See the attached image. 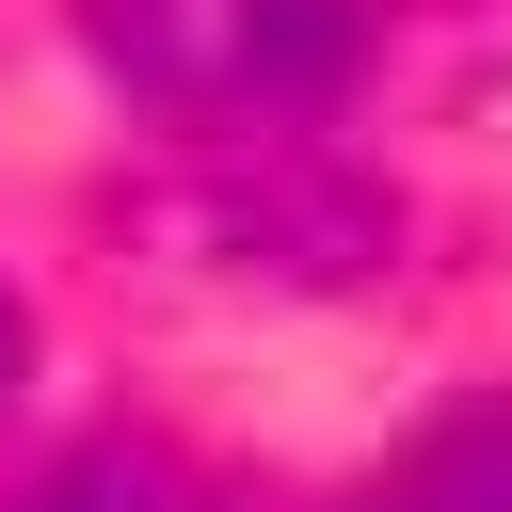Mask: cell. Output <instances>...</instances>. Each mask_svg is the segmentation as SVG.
Here are the masks:
<instances>
[{
  "instance_id": "obj_2",
  "label": "cell",
  "mask_w": 512,
  "mask_h": 512,
  "mask_svg": "<svg viewBox=\"0 0 512 512\" xmlns=\"http://www.w3.org/2000/svg\"><path fill=\"white\" fill-rule=\"evenodd\" d=\"M176 240H208V272H304V288H336V272H368L400 240V208L368 176L304 160V144H224V176L176 192Z\"/></svg>"
},
{
  "instance_id": "obj_4",
  "label": "cell",
  "mask_w": 512,
  "mask_h": 512,
  "mask_svg": "<svg viewBox=\"0 0 512 512\" xmlns=\"http://www.w3.org/2000/svg\"><path fill=\"white\" fill-rule=\"evenodd\" d=\"M16 512H208V480H192L176 448H144V432H96V448H64Z\"/></svg>"
},
{
  "instance_id": "obj_1",
  "label": "cell",
  "mask_w": 512,
  "mask_h": 512,
  "mask_svg": "<svg viewBox=\"0 0 512 512\" xmlns=\"http://www.w3.org/2000/svg\"><path fill=\"white\" fill-rule=\"evenodd\" d=\"M96 80L176 144H304L368 64L384 0H64Z\"/></svg>"
},
{
  "instance_id": "obj_3",
  "label": "cell",
  "mask_w": 512,
  "mask_h": 512,
  "mask_svg": "<svg viewBox=\"0 0 512 512\" xmlns=\"http://www.w3.org/2000/svg\"><path fill=\"white\" fill-rule=\"evenodd\" d=\"M336 512H512V400H448L416 448H384Z\"/></svg>"
},
{
  "instance_id": "obj_5",
  "label": "cell",
  "mask_w": 512,
  "mask_h": 512,
  "mask_svg": "<svg viewBox=\"0 0 512 512\" xmlns=\"http://www.w3.org/2000/svg\"><path fill=\"white\" fill-rule=\"evenodd\" d=\"M16 368H32V304L0 288V400H16Z\"/></svg>"
}]
</instances>
